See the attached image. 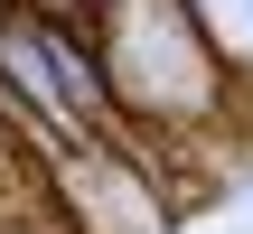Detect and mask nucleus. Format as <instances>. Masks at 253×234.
<instances>
[{"instance_id":"nucleus-1","label":"nucleus","mask_w":253,"mask_h":234,"mask_svg":"<svg viewBox=\"0 0 253 234\" xmlns=\"http://www.w3.org/2000/svg\"><path fill=\"white\" fill-rule=\"evenodd\" d=\"M235 103H244V113H253V75H244V84H235Z\"/></svg>"}]
</instances>
